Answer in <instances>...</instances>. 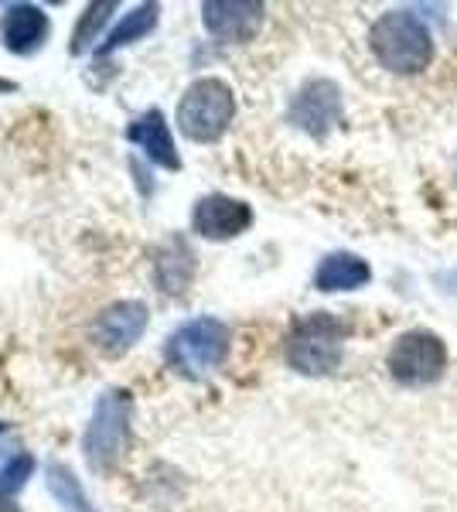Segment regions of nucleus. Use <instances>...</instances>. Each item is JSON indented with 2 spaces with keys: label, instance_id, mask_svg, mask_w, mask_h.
<instances>
[{
  "label": "nucleus",
  "instance_id": "obj_1",
  "mask_svg": "<svg viewBox=\"0 0 457 512\" xmlns=\"http://www.w3.org/2000/svg\"><path fill=\"white\" fill-rule=\"evenodd\" d=\"M348 325L331 311H311L290 325L284 355L287 366L301 376H331L342 366Z\"/></svg>",
  "mask_w": 457,
  "mask_h": 512
},
{
  "label": "nucleus",
  "instance_id": "obj_2",
  "mask_svg": "<svg viewBox=\"0 0 457 512\" xmlns=\"http://www.w3.org/2000/svg\"><path fill=\"white\" fill-rule=\"evenodd\" d=\"M369 48L382 69L417 76L434 59V35L413 11H386L369 31Z\"/></svg>",
  "mask_w": 457,
  "mask_h": 512
},
{
  "label": "nucleus",
  "instance_id": "obj_3",
  "mask_svg": "<svg viewBox=\"0 0 457 512\" xmlns=\"http://www.w3.org/2000/svg\"><path fill=\"white\" fill-rule=\"evenodd\" d=\"M130 410H134V400L127 390H106L99 396L86 434H82V454L96 475L113 472L130 451Z\"/></svg>",
  "mask_w": 457,
  "mask_h": 512
},
{
  "label": "nucleus",
  "instance_id": "obj_4",
  "mask_svg": "<svg viewBox=\"0 0 457 512\" xmlns=\"http://www.w3.org/2000/svg\"><path fill=\"white\" fill-rule=\"evenodd\" d=\"M232 117H236V93L226 79H195L181 93L178 130L195 144H215L229 130Z\"/></svg>",
  "mask_w": 457,
  "mask_h": 512
},
{
  "label": "nucleus",
  "instance_id": "obj_5",
  "mask_svg": "<svg viewBox=\"0 0 457 512\" xmlns=\"http://www.w3.org/2000/svg\"><path fill=\"white\" fill-rule=\"evenodd\" d=\"M229 345H232V332L226 321L191 318L168 338L164 355H168V366L174 373H181L188 379H202L226 362Z\"/></svg>",
  "mask_w": 457,
  "mask_h": 512
},
{
  "label": "nucleus",
  "instance_id": "obj_6",
  "mask_svg": "<svg viewBox=\"0 0 457 512\" xmlns=\"http://www.w3.org/2000/svg\"><path fill=\"white\" fill-rule=\"evenodd\" d=\"M386 366L400 386H434L447 369V345L437 332L413 328L393 342Z\"/></svg>",
  "mask_w": 457,
  "mask_h": 512
},
{
  "label": "nucleus",
  "instance_id": "obj_7",
  "mask_svg": "<svg viewBox=\"0 0 457 512\" xmlns=\"http://www.w3.org/2000/svg\"><path fill=\"white\" fill-rule=\"evenodd\" d=\"M151 325V308L144 301H116L93 321V342L103 355H127Z\"/></svg>",
  "mask_w": 457,
  "mask_h": 512
},
{
  "label": "nucleus",
  "instance_id": "obj_8",
  "mask_svg": "<svg viewBox=\"0 0 457 512\" xmlns=\"http://www.w3.org/2000/svg\"><path fill=\"white\" fill-rule=\"evenodd\" d=\"M345 106H342V89L331 79H311L297 89V96L290 99L287 120L297 130L311 137H324L338 120H342Z\"/></svg>",
  "mask_w": 457,
  "mask_h": 512
},
{
  "label": "nucleus",
  "instance_id": "obj_9",
  "mask_svg": "<svg viewBox=\"0 0 457 512\" xmlns=\"http://www.w3.org/2000/svg\"><path fill=\"white\" fill-rule=\"evenodd\" d=\"M253 226V209L243 198H232L222 192H212L198 198L191 209V233L209 239V243H226V239L243 236Z\"/></svg>",
  "mask_w": 457,
  "mask_h": 512
},
{
  "label": "nucleus",
  "instance_id": "obj_10",
  "mask_svg": "<svg viewBox=\"0 0 457 512\" xmlns=\"http://www.w3.org/2000/svg\"><path fill=\"white\" fill-rule=\"evenodd\" d=\"M263 14H267V7L256 0H209V4H202L205 31L222 45L253 41L256 31L263 28Z\"/></svg>",
  "mask_w": 457,
  "mask_h": 512
},
{
  "label": "nucleus",
  "instance_id": "obj_11",
  "mask_svg": "<svg viewBox=\"0 0 457 512\" xmlns=\"http://www.w3.org/2000/svg\"><path fill=\"white\" fill-rule=\"evenodd\" d=\"M48 14L41 11L38 4H11L0 18V38H4V48L14 55H35L45 48L48 41Z\"/></svg>",
  "mask_w": 457,
  "mask_h": 512
},
{
  "label": "nucleus",
  "instance_id": "obj_12",
  "mask_svg": "<svg viewBox=\"0 0 457 512\" xmlns=\"http://www.w3.org/2000/svg\"><path fill=\"white\" fill-rule=\"evenodd\" d=\"M127 140L134 147L147 154V161H154L157 168L164 171H181V154L174 147V137H171V127H168V117L164 110H147L127 127Z\"/></svg>",
  "mask_w": 457,
  "mask_h": 512
},
{
  "label": "nucleus",
  "instance_id": "obj_13",
  "mask_svg": "<svg viewBox=\"0 0 457 512\" xmlns=\"http://www.w3.org/2000/svg\"><path fill=\"white\" fill-rule=\"evenodd\" d=\"M198 274V260H195V250L188 246V239L181 236H171L168 243H161L154 250V280L164 294H188L191 280Z\"/></svg>",
  "mask_w": 457,
  "mask_h": 512
},
{
  "label": "nucleus",
  "instance_id": "obj_14",
  "mask_svg": "<svg viewBox=\"0 0 457 512\" xmlns=\"http://www.w3.org/2000/svg\"><path fill=\"white\" fill-rule=\"evenodd\" d=\"M372 280V267L355 253H328L314 270V287L321 294H338V291H359Z\"/></svg>",
  "mask_w": 457,
  "mask_h": 512
},
{
  "label": "nucleus",
  "instance_id": "obj_15",
  "mask_svg": "<svg viewBox=\"0 0 457 512\" xmlns=\"http://www.w3.org/2000/svg\"><path fill=\"white\" fill-rule=\"evenodd\" d=\"M157 18H161V4H137L130 14H123L120 24L106 35L103 45L96 48V55H113L120 48L134 45V41L147 38L157 28Z\"/></svg>",
  "mask_w": 457,
  "mask_h": 512
},
{
  "label": "nucleus",
  "instance_id": "obj_16",
  "mask_svg": "<svg viewBox=\"0 0 457 512\" xmlns=\"http://www.w3.org/2000/svg\"><path fill=\"white\" fill-rule=\"evenodd\" d=\"M45 482H48V492L55 495V502L65 512H96L93 502H89L86 489H82V482H79L76 475H72V468H65V465H58V461H52V465L45 468Z\"/></svg>",
  "mask_w": 457,
  "mask_h": 512
},
{
  "label": "nucleus",
  "instance_id": "obj_17",
  "mask_svg": "<svg viewBox=\"0 0 457 512\" xmlns=\"http://www.w3.org/2000/svg\"><path fill=\"white\" fill-rule=\"evenodd\" d=\"M120 4H113V0H103V4H89L86 11L79 14V24L76 31H72V55H82L93 48V41H99V35H103V28L110 24L113 11Z\"/></svg>",
  "mask_w": 457,
  "mask_h": 512
},
{
  "label": "nucleus",
  "instance_id": "obj_18",
  "mask_svg": "<svg viewBox=\"0 0 457 512\" xmlns=\"http://www.w3.org/2000/svg\"><path fill=\"white\" fill-rule=\"evenodd\" d=\"M31 472H35V454H28V451L14 454V458L0 468V492H7V495L21 492L24 485H28Z\"/></svg>",
  "mask_w": 457,
  "mask_h": 512
},
{
  "label": "nucleus",
  "instance_id": "obj_19",
  "mask_svg": "<svg viewBox=\"0 0 457 512\" xmlns=\"http://www.w3.org/2000/svg\"><path fill=\"white\" fill-rule=\"evenodd\" d=\"M0 512H21V506L14 502V495L0 492Z\"/></svg>",
  "mask_w": 457,
  "mask_h": 512
},
{
  "label": "nucleus",
  "instance_id": "obj_20",
  "mask_svg": "<svg viewBox=\"0 0 457 512\" xmlns=\"http://www.w3.org/2000/svg\"><path fill=\"white\" fill-rule=\"evenodd\" d=\"M7 427H11V424H7V420H0V434H4V431H7Z\"/></svg>",
  "mask_w": 457,
  "mask_h": 512
}]
</instances>
